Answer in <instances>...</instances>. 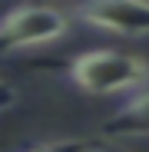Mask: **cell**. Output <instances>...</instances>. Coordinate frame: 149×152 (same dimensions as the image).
Wrapping results in <instances>:
<instances>
[{"instance_id":"obj_1","label":"cell","mask_w":149,"mask_h":152,"mask_svg":"<svg viewBox=\"0 0 149 152\" xmlns=\"http://www.w3.org/2000/svg\"><path fill=\"white\" fill-rule=\"evenodd\" d=\"M149 80V63L119 53V50H90L70 63V83L90 96H113V93H139Z\"/></svg>"},{"instance_id":"obj_2","label":"cell","mask_w":149,"mask_h":152,"mask_svg":"<svg viewBox=\"0 0 149 152\" xmlns=\"http://www.w3.org/2000/svg\"><path fill=\"white\" fill-rule=\"evenodd\" d=\"M70 30V20L53 7H13L0 23V46L7 53L53 43Z\"/></svg>"},{"instance_id":"obj_3","label":"cell","mask_w":149,"mask_h":152,"mask_svg":"<svg viewBox=\"0 0 149 152\" xmlns=\"http://www.w3.org/2000/svg\"><path fill=\"white\" fill-rule=\"evenodd\" d=\"M83 23L119 37H146L149 33V4L139 0H99V4L76 7Z\"/></svg>"},{"instance_id":"obj_4","label":"cell","mask_w":149,"mask_h":152,"mask_svg":"<svg viewBox=\"0 0 149 152\" xmlns=\"http://www.w3.org/2000/svg\"><path fill=\"white\" fill-rule=\"evenodd\" d=\"M103 132H133V136H149V86L133 93L106 122Z\"/></svg>"},{"instance_id":"obj_5","label":"cell","mask_w":149,"mask_h":152,"mask_svg":"<svg viewBox=\"0 0 149 152\" xmlns=\"http://www.w3.org/2000/svg\"><path fill=\"white\" fill-rule=\"evenodd\" d=\"M30 152H109V149L93 145V142H53V145H37Z\"/></svg>"}]
</instances>
